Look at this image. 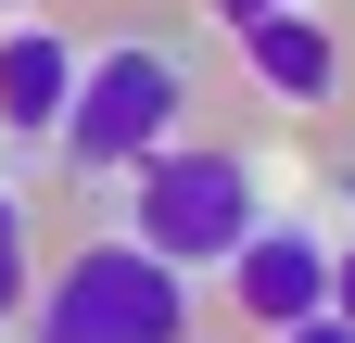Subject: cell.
<instances>
[{
	"instance_id": "1",
	"label": "cell",
	"mask_w": 355,
	"mask_h": 343,
	"mask_svg": "<svg viewBox=\"0 0 355 343\" xmlns=\"http://www.w3.org/2000/svg\"><path fill=\"white\" fill-rule=\"evenodd\" d=\"M191 318H203V292H191V267H165L153 242H76L64 267L26 292L13 343H191Z\"/></svg>"
},
{
	"instance_id": "2",
	"label": "cell",
	"mask_w": 355,
	"mask_h": 343,
	"mask_svg": "<svg viewBox=\"0 0 355 343\" xmlns=\"http://www.w3.org/2000/svg\"><path fill=\"white\" fill-rule=\"evenodd\" d=\"M178 127H191V64L165 51V38H102V51L76 64V102H64V165L76 178H127V165H153Z\"/></svg>"
},
{
	"instance_id": "3",
	"label": "cell",
	"mask_w": 355,
	"mask_h": 343,
	"mask_svg": "<svg viewBox=\"0 0 355 343\" xmlns=\"http://www.w3.org/2000/svg\"><path fill=\"white\" fill-rule=\"evenodd\" d=\"M140 178V229L127 242H153L165 267H229V254L266 229V178H254V153H216V140H165L153 165H127Z\"/></svg>"
},
{
	"instance_id": "4",
	"label": "cell",
	"mask_w": 355,
	"mask_h": 343,
	"mask_svg": "<svg viewBox=\"0 0 355 343\" xmlns=\"http://www.w3.org/2000/svg\"><path fill=\"white\" fill-rule=\"evenodd\" d=\"M229 306H241L254 331H292V318H318V306H330V242L266 217V229L229 254Z\"/></svg>"
},
{
	"instance_id": "5",
	"label": "cell",
	"mask_w": 355,
	"mask_h": 343,
	"mask_svg": "<svg viewBox=\"0 0 355 343\" xmlns=\"http://www.w3.org/2000/svg\"><path fill=\"white\" fill-rule=\"evenodd\" d=\"M241 76L266 102H292V115H318V102H343V26L330 13H266V26H241Z\"/></svg>"
},
{
	"instance_id": "6",
	"label": "cell",
	"mask_w": 355,
	"mask_h": 343,
	"mask_svg": "<svg viewBox=\"0 0 355 343\" xmlns=\"http://www.w3.org/2000/svg\"><path fill=\"white\" fill-rule=\"evenodd\" d=\"M76 64H89V51H76L64 26H38V13H26L13 38H0V127H13L26 153L64 127V102H76Z\"/></svg>"
},
{
	"instance_id": "7",
	"label": "cell",
	"mask_w": 355,
	"mask_h": 343,
	"mask_svg": "<svg viewBox=\"0 0 355 343\" xmlns=\"http://www.w3.org/2000/svg\"><path fill=\"white\" fill-rule=\"evenodd\" d=\"M26 292H38V217H26V191H0V331L26 318Z\"/></svg>"
},
{
	"instance_id": "8",
	"label": "cell",
	"mask_w": 355,
	"mask_h": 343,
	"mask_svg": "<svg viewBox=\"0 0 355 343\" xmlns=\"http://www.w3.org/2000/svg\"><path fill=\"white\" fill-rule=\"evenodd\" d=\"M266 343H355V318H343V306H318V318H292V331H266Z\"/></svg>"
},
{
	"instance_id": "9",
	"label": "cell",
	"mask_w": 355,
	"mask_h": 343,
	"mask_svg": "<svg viewBox=\"0 0 355 343\" xmlns=\"http://www.w3.org/2000/svg\"><path fill=\"white\" fill-rule=\"evenodd\" d=\"M203 13H216V26L241 38V26H266V13H292V0H203Z\"/></svg>"
},
{
	"instance_id": "10",
	"label": "cell",
	"mask_w": 355,
	"mask_h": 343,
	"mask_svg": "<svg viewBox=\"0 0 355 343\" xmlns=\"http://www.w3.org/2000/svg\"><path fill=\"white\" fill-rule=\"evenodd\" d=\"M330 306H343V318H355V242H343V254H330Z\"/></svg>"
},
{
	"instance_id": "11",
	"label": "cell",
	"mask_w": 355,
	"mask_h": 343,
	"mask_svg": "<svg viewBox=\"0 0 355 343\" xmlns=\"http://www.w3.org/2000/svg\"><path fill=\"white\" fill-rule=\"evenodd\" d=\"M0 13H38V0H0Z\"/></svg>"
}]
</instances>
